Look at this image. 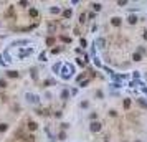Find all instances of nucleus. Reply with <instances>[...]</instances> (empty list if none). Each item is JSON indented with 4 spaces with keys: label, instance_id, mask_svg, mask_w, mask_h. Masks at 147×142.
Segmentation results:
<instances>
[{
    "label": "nucleus",
    "instance_id": "obj_1",
    "mask_svg": "<svg viewBox=\"0 0 147 142\" xmlns=\"http://www.w3.org/2000/svg\"><path fill=\"white\" fill-rule=\"evenodd\" d=\"M75 73H76V68L73 63H63V66H61V71H60V78L63 79V81H69L71 78H75Z\"/></svg>",
    "mask_w": 147,
    "mask_h": 142
},
{
    "label": "nucleus",
    "instance_id": "obj_2",
    "mask_svg": "<svg viewBox=\"0 0 147 142\" xmlns=\"http://www.w3.org/2000/svg\"><path fill=\"white\" fill-rule=\"evenodd\" d=\"M35 53V46H22V48H17V59H25L27 56H32Z\"/></svg>",
    "mask_w": 147,
    "mask_h": 142
},
{
    "label": "nucleus",
    "instance_id": "obj_3",
    "mask_svg": "<svg viewBox=\"0 0 147 142\" xmlns=\"http://www.w3.org/2000/svg\"><path fill=\"white\" fill-rule=\"evenodd\" d=\"M12 61H13V58L10 56V51H8V50H5L4 53H0V64H2V66H10Z\"/></svg>",
    "mask_w": 147,
    "mask_h": 142
},
{
    "label": "nucleus",
    "instance_id": "obj_4",
    "mask_svg": "<svg viewBox=\"0 0 147 142\" xmlns=\"http://www.w3.org/2000/svg\"><path fill=\"white\" fill-rule=\"evenodd\" d=\"M25 99H27V103L35 104V106H38V104H40V96H38V94H33V93H25Z\"/></svg>",
    "mask_w": 147,
    "mask_h": 142
},
{
    "label": "nucleus",
    "instance_id": "obj_5",
    "mask_svg": "<svg viewBox=\"0 0 147 142\" xmlns=\"http://www.w3.org/2000/svg\"><path fill=\"white\" fill-rule=\"evenodd\" d=\"M101 129H103V124H101L99 121H93V122L89 124V130H91L93 134H96V132H99Z\"/></svg>",
    "mask_w": 147,
    "mask_h": 142
},
{
    "label": "nucleus",
    "instance_id": "obj_6",
    "mask_svg": "<svg viewBox=\"0 0 147 142\" xmlns=\"http://www.w3.org/2000/svg\"><path fill=\"white\" fill-rule=\"evenodd\" d=\"M22 45H30V40H27V38L15 40V41L12 43V46H13V48H22Z\"/></svg>",
    "mask_w": 147,
    "mask_h": 142
},
{
    "label": "nucleus",
    "instance_id": "obj_7",
    "mask_svg": "<svg viewBox=\"0 0 147 142\" xmlns=\"http://www.w3.org/2000/svg\"><path fill=\"white\" fill-rule=\"evenodd\" d=\"M94 46H98V48H106V38H103V36H98V38L94 40Z\"/></svg>",
    "mask_w": 147,
    "mask_h": 142
},
{
    "label": "nucleus",
    "instance_id": "obj_8",
    "mask_svg": "<svg viewBox=\"0 0 147 142\" xmlns=\"http://www.w3.org/2000/svg\"><path fill=\"white\" fill-rule=\"evenodd\" d=\"M61 66H63V61H58V63H55L51 66V71L55 73V75H60V71H61Z\"/></svg>",
    "mask_w": 147,
    "mask_h": 142
},
{
    "label": "nucleus",
    "instance_id": "obj_9",
    "mask_svg": "<svg viewBox=\"0 0 147 142\" xmlns=\"http://www.w3.org/2000/svg\"><path fill=\"white\" fill-rule=\"evenodd\" d=\"M137 20H139V17L134 15V13H131V15L127 17V23H129V25H135V23H137Z\"/></svg>",
    "mask_w": 147,
    "mask_h": 142
},
{
    "label": "nucleus",
    "instance_id": "obj_10",
    "mask_svg": "<svg viewBox=\"0 0 147 142\" xmlns=\"http://www.w3.org/2000/svg\"><path fill=\"white\" fill-rule=\"evenodd\" d=\"M121 23H122V18H121V17H112L111 18V25L112 27H121Z\"/></svg>",
    "mask_w": 147,
    "mask_h": 142
},
{
    "label": "nucleus",
    "instance_id": "obj_11",
    "mask_svg": "<svg viewBox=\"0 0 147 142\" xmlns=\"http://www.w3.org/2000/svg\"><path fill=\"white\" fill-rule=\"evenodd\" d=\"M61 13H63V18L68 20V18H71L73 17V10L71 8H64V10H61Z\"/></svg>",
    "mask_w": 147,
    "mask_h": 142
},
{
    "label": "nucleus",
    "instance_id": "obj_12",
    "mask_svg": "<svg viewBox=\"0 0 147 142\" xmlns=\"http://www.w3.org/2000/svg\"><path fill=\"white\" fill-rule=\"evenodd\" d=\"M60 98L63 99V101H66V99L69 98V89H66V88H64V89L61 91V94H60Z\"/></svg>",
    "mask_w": 147,
    "mask_h": 142
},
{
    "label": "nucleus",
    "instance_id": "obj_13",
    "mask_svg": "<svg viewBox=\"0 0 147 142\" xmlns=\"http://www.w3.org/2000/svg\"><path fill=\"white\" fill-rule=\"evenodd\" d=\"M93 63H94V66H98V68H103V63H101V59L98 58V56H93Z\"/></svg>",
    "mask_w": 147,
    "mask_h": 142
},
{
    "label": "nucleus",
    "instance_id": "obj_14",
    "mask_svg": "<svg viewBox=\"0 0 147 142\" xmlns=\"http://www.w3.org/2000/svg\"><path fill=\"white\" fill-rule=\"evenodd\" d=\"M30 71H32V78L35 79V81H38V69H36V68H30Z\"/></svg>",
    "mask_w": 147,
    "mask_h": 142
},
{
    "label": "nucleus",
    "instance_id": "obj_15",
    "mask_svg": "<svg viewBox=\"0 0 147 142\" xmlns=\"http://www.w3.org/2000/svg\"><path fill=\"white\" fill-rule=\"evenodd\" d=\"M7 76H8V78H18V71L10 69V71H7Z\"/></svg>",
    "mask_w": 147,
    "mask_h": 142
},
{
    "label": "nucleus",
    "instance_id": "obj_16",
    "mask_svg": "<svg viewBox=\"0 0 147 142\" xmlns=\"http://www.w3.org/2000/svg\"><path fill=\"white\" fill-rule=\"evenodd\" d=\"M43 98H46L48 101H51L53 99V93L51 91H43Z\"/></svg>",
    "mask_w": 147,
    "mask_h": 142
},
{
    "label": "nucleus",
    "instance_id": "obj_17",
    "mask_svg": "<svg viewBox=\"0 0 147 142\" xmlns=\"http://www.w3.org/2000/svg\"><path fill=\"white\" fill-rule=\"evenodd\" d=\"M50 13H61V7H50Z\"/></svg>",
    "mask_w": 147,
    "mask_h": 142
},
{
    "label": "nucleus",
    "instance_id": "obj_18",
    "mask_svg": "<svg viewBox=\"0 0 147 142\" xmlns=\"http://www.w3.org/2000/svg\"><path fill=\"white\" fill-rule=\"evenodd\" d=\"M56 40H55V36H48L46 38V46H53V43H55Z\"/></svg>",
    "mask_w": 147,
    "mask_h": 142
},
{
    "label": "nucleus",
    "instance_id": "obj_19",
    "mask_svg": "<svg viewBox=\"0 0 147 142\" xmlns=\"http://www.w3.org/2000/svg\"><path fill=\"white\" fill-rule=\"evenodd\" d=\"M58 139L60 140H66V130H60L58 132Z\"/></svg>",
    "mask_w": 147,
    "mask_h": 142
},
{
    "label": "nucleus",
    "instance_id": "obj_20",
    "mask_svg": "<svg viewBox=\"0 0 147 142\" xmlns=\"http://www.w3.org/2000/svg\"><path fill=\"white\" fill-rule=\"evenodd\" d=\"M36 127H38V124H36V122H33V121L28 122V129H30V130H36Z\"/></svg>",
    "mask_w": 147,
    "mask_h": 142
},
{
    "label": "nucleus",
    "instance_id": "obj_21",
    "mask_svg": "<svg viewBox=\"0 0 147 142\" xmlns=\"http://www.w3.org/2000/svg\"><path fill=\"white\" fill-rule=\"evenodd\" d=\"M93 8H94V12H101V8H103V4H93Z\"/></svg>",
    "mask_w": 147,
    "mask_h": 142
},
{
    "label": "nucleus",
    "instance_id": "obj_22",
    "mask_svg": "<svg viewBox=\"0 0 147 142\" xmlns=\"http://www.w3.org/2000/svg\"><path fill=\"white\" fill-rule=\"evenodd\" d=\"M140 59H142V55H139L137 51L132 55V61H140Z\"/></svg>",
    "mask_w": 147,
    "mask_h": 142
},
{
    "label": "nucleus",
    "instance_id": "obj_23",
    "mask_svg": "<svg viewBox=\"0 0 147 142\" xmlns=\"http://www.w3.org/2000/svg\"><path fill=\"white\" fill-rule=\"evenodd\" d=\"M132 78H134L135 81H139L140 79V71H132Z\"/></svg>",
    "mask_w": 147,
    "mask_h": 142
},
{
    "label": "nucleus",
    "instance_id": "obj_24",
    "mask_svg": "<svg viewBox=\"0 0 147 142\" xmlns=\"http://www.w3.org/2000/svg\"><path fill=\"white\" fill-rule=\"evenodd\" d=\"M89 81H91V79H84V81H80V88H86L88 86V84H89Z\"/></svg>",
    "mask_w": 147,
    "mask_h": 142
},
{
    "label": "nucleus",
    "instance_id": "obj_25",
    "mask_svg": "<svg viewBox=\"0 0 147 142\" xmlns=\"http://www.w3.org/2000/svg\"><path fill=\"white\" fill-rule=\"evenodd\" d=\"M38 61H46V53H40V55H38Z\"/></svg>",
    "mask_w": 147,
    "mask_h": 142
},
{
    "label": "nucleus",
    "instance_id": "obj_26",
    "mask_svg": "<svg viewBox=\"0 0 147 142\" xmlns=\"http://www.w3.org/2000/svg\"><path fill=\"white\" fill-rule=\"evenodd\" d=\"M5 130H8V124L2 122V124H0V132H5Z\"/></svg>",
    "mask_w": 147,
    "mask_h": 142
},
{
    "label": "nucleus",
    "instance_id": "obj_27",
    "mask_svg": "<svg viewBox=\"0 0 147 142\" xmlns=\"http://www.w3.org/2000/svg\"><path fill=\"white\" fill-rule=\"evenodd\" d=\"M80 106H81V109H88V107H89V103H88V101H81Z\"/></svg>",
    "mask_w": 147,
    "mask_h": 142
},
{
    "label": "nucleus",
    "instance_id": "obj_28",
    "mask_svg": "<svg viewBox=\"0 0 147 142\" xmlns=\"http://www.w3.org/2000/svg\"><path fill=\"white\" fill-rule=\"evenodd\" d=\"M89 119H91V122L93 121H98V112H91V114H89Z\"/></svg>",
    "mask_w": 147,
    "mask_h": 142
},
{
    "label": "nucleus",
    "instance_id": "obj_29",
    "mask_svg": "<svg viewBox=\"0 0 147 142\" xmlns=\"http://www.w3.org/2000/svg\"><path fill=\"white\" fill-rule=\"evenodd\" d=\"M61 50L63 48H51V55H58V53H61Z\"/></svg>",
    "mask_w": 147,
    "mask_h": 142
},
{
    "label": "nucleus",
    "instance_id": "obj_30",
    "mask_svg": "<svg viewBox=\"0 0 147 142\" xmlns=\"http://www.w3.org/2000/svg\"><path fill=\"white\" fill-rule=\"evenodd\" d=\"M30 15L32 17H38V10H36V8H30Z\"/></svg>",
    "mask_w": 147,
    "mask_h": 142
},
{
    "label": "nucleus",
    "instance_id": "obj_31",
    "mask_svg": "<svg viewBox=\"0 0 147 142\" xmlns=\"http://www.w3.org/2000/svg\"><path fill=\"white\" fill-rule=\"evenodd\" d=\"M96 96H98L99 99H104V93H103L101 89H98V91H96Z\"/></svg>",
    "mask_w": 147,
    "mask_h": 142
},
{
    "label": "nucleus",
    "instance_id": "obj_32",
    "mask_svg": "<svg viewBox=\"0 0 147 142\" xmlns=\"http://www.w3.org/2000/svg\"><path fill=\"white\" fill-rule=\"evenodd\" d=\"M137 103H139V104H140V106H142V107H145V109H147V103H145V101H144L142 98H140V99H137Z\"/></svg>",
    "mask_w": 147,
    "mask_h": 142
},
{
    "label": "nucleus",
    "instance_id": "obj_33",
    "mask_svg": "<svg viewBox=\"0 0 147 142\" xmlns=\"http://www.w3.org/2000/svg\"><path fill=\"white\" fill-rule=\"evenodd\" d=\"M124 107H126V109L131 107V99H124Z\"/></svg>",
    "mask_w": 147,
    "mask_h": 142
},
{
    "label": "nucleus",
    "instance_id": "obj_34",
    "mask_svg": "<svg viewBox=\"0 0 147 142\" xmlns=\"http://www.w3.org/2000/svg\"><path fill=\"white\" fill-rule=\"evenodd\" d=\"M8 83H7V79H0V88H7Z\"/></svg>",
    "mask_w": 147,
    "mask_h": 142
},
{
    "label": "nucleus",
    "instance_id": "obj_35",
    "mask_svg": "<svg viewBox=\"0 0 147 142\" xmlns=\"http://www.w3.org/2000/svg\"><path fill=\"white\" fill-rule=\"evenodd\" d=\"M60 38H61V40H63L64 43H71V38H68V36H64V35H61V36H60Z\"/></svg>",
    "mask_w": 147,
    "mask_h": 142
},
{
    "label": "nucleus",
    "instance_id": "obj_36",
    "mask_svg": "<svg viewBox=\"0 0 147 142\" xmlns=\"http://www.w3.org/2000/svg\"><path fill=\"white\" fill-rule=\"evenodd\" d=\"M127 4H129L127 0H119V2H117V5H119V7H124V5H127Z\"/></svg>",
    "mask_w": 147,
    "mask_h": 142
},
{
    "label": "nucleus",
    "instance_id": "obj_37",
    "mask_svg": "<svg viewBox=\"0 0 147 142\" xmlns=\"http://www.w3.org/2000/svg\"><path fill=\"white\" fill-rule=\"evenodd\" d=\"M109 116H111V117H116V116H117V111H116V109H111V111H109Z\"/></svg>",
    "mask_w": 147,
    "mask_h": 142
},
{
    "label": "nucleus",
    "instance_id": "obj_38",
    "mask_svg": "<svg viewBox=\"0 0 147 142\" xmlns=\"http://www.w3.org/2000/svg\"><path fill=\"white\" fill-rule=\"evenodd\" d=\"M84 18H86V13H81V15H80V22H81V23H84V22H86Z\"/></svg>",
    "mask_w": 147,
    "mask_h": 142
},
{
    "label": "nucleus",
    "instance_id": "obj_39",
    "mask_svg": "<svg viewBox=\"0 0 147 142\" xmlns=\"http://www.w3.org/2000/svg\"><path fill=\"white\" fill-rule=\"evenodd\" d=\"M80 45H81V46L84 48V46H86V45H88V41H86V40H84V38H81V40H80Z\"/></svg>",
    "mask_w": 147,
    "mask_h": 142
},
{
    "label": "nucleus",
    "instance_id": "obj_40",
    "mask_svg": "<svg viewBox=\"0 0 147 142\" xmlns=\"http://www.w3.org/2000/svg\"><path fill=\"white\" fill-rule=\"evenodd\" d=\"M121 86H122V84H121V83H117V81L111 84V88H116V89H117V88H121Z\"/></svg>",
    "mask_w": 147,
    "mask_h": 142
},
{
    "label": "nucleus",
    "instance_id": "obj_41",
    "mask_svg": "<svg viewBox=\"0 0 147 142\" xmlns=\"http://www.w3.org/2000/svg\"><path fill=\"white\" fill-rule=\"evenodd\" d=\"M76 63L80 64V66H84V61H83V59H81V58H76Z\"/></svg>",
    "mask_w": 147,
    "mask_h": 142
},
{
    "label": "nucleus",
    "instance_id": "obj_42",
    "mask_svg": "<svg viewBox=\"0 0 147 142\" xmlns=\"http://www.w3.org/2000/svg\"><path fill=\"white\" fill-rule=\"evenodd\" d=\"M68 127H69V124H68V122H63V124H61V129H63V130H66Z\"/></svg>",
    "mask_w": 147,
    "mask_h": 142
},
{
    "label": "nucleus",
    "instance_id": "obj_43",
    "mask_svg": "<svg viewBox=\"0 0 147 142\" xmlns=\"http://www.w3.org/2000/svg\"><path fill=\"white\" fill-rule=\"evenodd\" d=\"M69 94H73V96H76V94H78V89H76V88H73V89H71V93H69Z\"/></svg>",
    "mask_w": 147,
    "mask_h": 142
},
{
    "label": "nucleus",
    "instance_id": "obj_44",
    "mask_svg": "<svg viewBox=\"0 0 147 142\" xmlns=\"http://www.w3.org/2000/svg\"><path fill=\"white\" fill-rule=\"evenodd\" d=\"M96 30H98V23H94V25L91 27V32H96Z\"/></svg>",
    "mask_w": 147,
    "mask_h": 142
},
{
    "label": "nucleus",
    "instance_id": "obj_45",
    "mask_svg": "<svg viewBox=\"0 0 147 142\" xmlns=\"http://www.w3.org/2000/svg\"><path fill=\"white\" fill-rule=\"evenodd\" d=\"M142 93H144V94L147 96V86H142Z\"/></svg>",
    "mask_w": 147,
    "mask_h": 142
},
{
    "label": "nucleus",
    "instance_id": "obj_46",
    "mask_svg": "<svg viewBox=\"0 0 147 142\" xmlns=\"http://www.w3.org/2000/svg\"><path fill=\"white\" fill-rule=\"evenodd\" d=\"M142 36H144V40H147V30H144V35Z\"/></svg>",
    "mask_w": 147,
    "mask_h": 142
},
{
    "label": "nucleus",
    "instance_id": "obj_47",
    "mask_svg": "<svg viewBox=\"0 0 147 142\" xmlns=\"http://www.w3.org/2000/svg\"><path fill=\"white\" fill-rule=\"evenodd\" d=\"M144 78H145V81H147V73H145V75H144Z\"/></svg>",
    "mask_w": 147,
    "mask_h": 142
},
{
    "label": "nucleus",
    "instance_id": "obj_48",
    "mask_svg": "<svg viewBox=\"0 0 147 142\" xmlns=\"http://www.w3.org/2000/svg\"><path fill=\"white\" fill-rule=\"evenodd\" d=\"M134 142H142V140H134Z\"/></svg>",
    "mask_w": 147,
    "mask_h": 142
}]
</instances>
